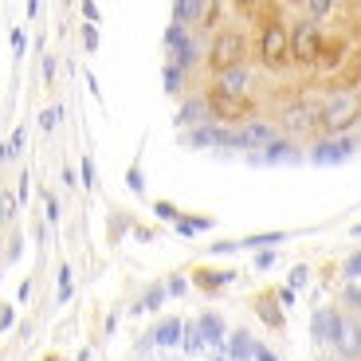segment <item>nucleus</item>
<instances>
[{
  "mask_svg": "<svg viewBox=\"0 0 361 361\" xmlns=\"http://www.w3.org/2000/svg\"><path fill=\"white\" fill-rule=\"evenodd\" d=\"M361 114V94L357 90H338V94H330L322 106V126L330 130V134H342L350 122H357Z\"/></svg>",
  "mask_w": 361,
  "mask_h": 361,
  "instance_id": "1",
  "label": "nucleus"
},
{
  "mask_svg": "<svg viewBox=\"0 0 361 361\" xmlns=\"http://www.w3.org/2000/svg\"><path fill=\"white\" fill-rule=\"evenodd\" d=\"M208 114H212V122H220V126H228V122H244L247 114H252V102L240 99V94H224V90H208Z\"/></svg>",
  "mask_w": 361,
  "mask_h": 361,
  "instance_id": "2",
  "label": "nucleus"
},
{
  "mask_svg": "<svg viewBox=\"0 0 361 361\" xmlns=\"http://www.w3.org/2000/svg\"><path fill=\"white\" fill-rule=\"evenodd\" d=\"M208 63H212V71H228V67H240L244 63V36L240 32H220L216 39H212V51H208Z\"/></svg>",
  "mask_w": 361,
  "mask_h": 361,
  "instance_id": "3",
  "label": "nucleus"
},
{
  "mask_svg": "<svg viewBox=\"0 0 361 361\" xmlns=\"http://www.w3.org/2000/svg\"><path fill=\"white\" fill-rule=\"evenodd\" d=\"M185 142L197 145V149H208V145H212V149H240V130L220 126V122H208V126H200V130H189Z\"/></svg>",
  "mask_w": 361,
  "mask_h": 361,
  "instance_id": "4",
  "label": "nucleus"
},
{
  "mask_svg": "<svg viewBox=\"0 0 361 361\" xmlns=\"http://www.w3.org/2000/svg\"><path fill=\"white\" fill-rule=\"evenodd\" d=\"M318 51H322V32H318V24L298 20V24L290 27V55H295L298 63H314Z\"/></svg>",
  "mask_w": 361,
  "mask_h": 361,
  "instance_id": "5",
  "label": "nucleus"
},
{
  "mask_svg": "<svg viewBox=\"0 0 361 361\" xmlns=\"http://www.w3.org/2000/svg\"><path fill=\"white\" fill-rule=\"evenodd\" d=\"M259 55L267 67H283L290 59V32L283 24H267L259 36Z\"/></svg>",
  "mask_w": 361,
  "mask_h": 361,
  "instance_id": "6",
  "label": "nucleus"
},
{
  "mask_svg": "<svg viewBox=\"0 0 361 361\" xmlns=\"http://www.w3.org/2000/svg\"><path fill=\"white\" fill-rule=\"evenodd\" d=\"M353 157V142L350 137H334V142H318L310 149V161L314 165H342Z\"/></svg>",
  "mask_w": 361,
  "mask_h": 361,
  "instance_id": "7",
  "label": "nucleus"
},
{
  "mask_svg": "<svg viewBox=\"0 0 361 361\" xmlns=\"http://www.w3.org/2000/svg\"><path fill=\"white\" fill-rule=\"evenodd\" d=\"M252 67L240 63V67H228V71L216 75V90H224V94H240V99H247V90H252Z\"/></svg>",
  "mask_w": 361,
  "mask_h": 361,
  "instance_id": "8",
  "label": "nucleus"
},
{
  "mask_svg": "<svg viewBox=\"0 0 361 361\" xmlns=\"http://www.w3.org/2000/svg\"><path fill=\"white\" fill-rule=\"evenodd\" d=\"M322 122V106L318 102H295V106L283 110V126L287 130H310Z\"/></svg>",
  "mask_w": 361,
  "mask_h": 361,
  "instance_id": "9",
  "label": "nucleus"
},
{
  "mask_svg": "<svg viewBox=\"0 0 361 361\" xmlns=\"http://www.w3.org/2000/svg\"><path fill=\"white\" fill-rule=\"evenodd\" d=\"M334 345H338V353H342V361H357L361 357V326L350 322V318H342V322H338V334H334Z\"/></svg>",
  "mask_w": 361,
  "mask_h": 361,
  "instance_id": "10",
  "label": "nucleus"
},
{
  "mask_svg": "<svg viewBox=\"0 0 361 361\" xmlns=\"http://www.w3.org/2000/svg\"><path fill=\"white\" fill-rule=\"evenodd\" d=\"M216 4H200V0H180V4H173V24H200V20H212L216 16Z\"/></svg>",
  "mask_w": 361,
  "mask_h": 361,
  "instance_id": "11",
  "label": "nucleus"
},
{
  "mask_svg": "<svg viewBox=\"0 0 361 361\" xmlns=\"http://www.w3.org/2000/svg\"><path fill=\"white\" fill-rule=\"evenodd\" d=\"M275 142V126L271 122H244L240 130V149H267Z\"/></svg>",
  "mask_w": 361,
  "mask_h": 361,
  "instance_id": "12",
  "label": "nucleus"
},
{
  "mask_svg": "<svg viewBox=\"0 0 361 361\" xmlns=\"http://www.w3.org/2000/svg\"><path fill=\"white\" fill-rule=\"evenodd\" d=\"M180 334H185V322H180V318H161V322L154 326V334L145 338V342L169 350V345H180Z\"/></svg>",
  "mask_w": 361,
  "mask_h": 361,
  "instance_id": "13",
  "label": "nucleus"
},
{
  "mask_svg": "<svg viewBox=\"0 0 361 361\" xmlns=\"http://www.w3.org/2000/svg\"><path fill=\"white\" fill-rule=\"evenodd\" d=\"M177 122H180V126H192V130L208 126V122H212V114H208V102H204V99H189L185 106H180Z\"/></svg>",
  "mask_w": 361,
  "mask_h": 361,
  "instance_id": "14",
  "label": "nucleus"
},
{
  "mask_svg": "<svg viewBox=\"0 0 361 361\" xmlns=\"http://www.w3.org/2000/svg\"><path fill=\"white\" fill-rule=\"evenodd\" d=\"M197 330H200V338H204V345H224V338H228V326L220 314H200Z\"/></svg>",
  "mask_w": 361,
  "mask_h": 361,
  "instance_id": "15",
  "label": "nucleus"
},
{
  "mask_svg": "<svg viewBox=\"0 0 361 361\" xmlns=\"http://www.w3.org/2000/svg\"><path fill=\"white\" fill-rule=\"evenodd\" d=\"M338 322H342V314H338V310H318L314 322H310V330H314V342H334Z\"/></svg>",
  "mask_w": 361,
  "mask_h": 361,
  "instance_id": "16",
  "label": "nucleus"
},
{
  "mask_svg": "<svg viewBox=\"0 0 361 361\" xmlns=\"http://www.w3.org/2000/svg\"><path fill=\"white\" fill-rule=\"evenodd\" d=\"M224 350H228V361H252L255 357V342H252V334H244V330H235V334L224 342Z\"/></svg>",
  "mask_w": 361,
  "mask_h": 361,
  "instance_id": "17",
  "label": "nucleus"
},
{
  "mask_svg": "<svg viewBox=\"0 0 361 361\" xmlns=\"http://www.w3.org/2000/svg\"><path fill=\"white\" fill-rule=\"evenodd\" d=\"M263 161L267 165H279V161H298V149L290 142H279V137H275V142L267 145V149H263Z\"/></svg>",
  "mask_w": 361,
  "mask_h": 361,
  "instance_id": "18",
  "label": "nucleus"
},
{
  "mask_svg": "<svg viewBox=\"0 0 361 361\" xmlns=\"http://www.w3.org/2000/svg\"><path fill=\"white\" fill-rule=\"evenodd\" d=\"M232 279H235L232 271H200V275H197V283H200V287H204V290L228 287V283H232Z\"/></svg>",
  "mask_w": 361,
  "mask_h": 361,
  "instance_id": "19",
  "label": "nucleus"
},
{
  "mask_svg": "<svg viewBox=\"0 0 361 361\" xmlns=\"http://www.w3.org/2000/svg\"><path fill=\"white\" fill-rule=\"evenodd\" d=\"M212 228V216H192V220H177V232L180 235H197V232H208Z\"/></svg>",
  "mask_w": 361,
  "mask_h": 361,
  "instance_id": "20",
  "label": "nucleus"
},
{
  "mask_svg": "<svg viewBox=\"0 0 361 361\" xmlns=\"http://www.w3.org/2000/svg\"><path fill=\"white\" fill-rule=\"evenodd\" d=\"M180 345H185L189 353H200V350H204V338H200L197 322H189V326H185V334H180Z\"/></svg>",
  "mask_w": 361,
  "mask_h": 361,
  "instance_id": "21",
  "label": "nucleus"
},
{
  "mask_svg": "<svg viewBox=\"0 0 361 361\" xmlns=\"http://www.w3.org/2000/svg\"><path fill=\"white\" fill-rule=\"evenodd\" d=\"M302 12H307L310 24H314V20H326V16H330V12H334V4H330V0H307V4H302Z\"/></svg>",
  "mask_w": 361,
  "mask_h": 361,
  "instance_id": "22",
  "label": "nucleus"
},
{
  "mask_svg": "<svg viewBox=\"0 0 361 361\" xmlns=\"http://www.w3.org/2000/svg\"><path fill=\"white\" fill-rule=\"evenodd\" d=\"M161 302H165V287H154V290H145V298L137 302L134 310H137V314H145V310H157Z\"/></svg>",
  "mask_w": 361,
  "mask_h": 361,
  "instance_id": "23",
  "label": "nucleus"
},
{
  "mask_svg": "<svg viewBox=\"0 0 361 361\" xmlns=\"http://www.w3.org/2000/svg\"><path fill=\"white\" fill-rule=\"evenodd\" d=\"M287 240V232H263V235H247L240 247H263V244H283Z\"/></svg>",
  "mask_w": 361,
  "mask_h": 361,
  "instance_id": "24",
  "label": "nucleus"
},
{
  "mask_svg": "<svg viewBox=\"0 0 361 361\" xmlns=\"http://www.w3.org/2000/svg\"><path fill=\"white\" fill-rule=\"evenodd\" d=\"M185 87V71H180V67H165V90H169V94H177V90Z\"/></svg>",
  "mask_w": 361,
  "mask_h": 361,
  "instance_id": "25",
  "label": "nucleus"
},
{
  "mask_svg": "<svg viewBox=\"0 0 361 361\" xmlns=\"http://www.w3.org/2000/svg\"><path fill=\"white\" fill-rule=\"evenodd\" d=\"M345 279H361V252H353L345 259Z\"/></svg>",
  "mask_w": 361,
  "mask_h": 361,
  "instance_id": "26",
  "label": "nucleus"
},
{
  "mask_svg": "<svg viewBox=\"0 0 361 361\" xmlns=\"http://www.w3.org/2000/svg\"><path fill=\"white\" fill-rule=\"evenodd\" d=\"M154 212H157V216H161V220H173V224H177V220H180V212H177V208L169 204V200H161V204H157Z\"/></svg>",
  "mask_w": 361,
  "mask_h": 361,
  "instance_id": "27",
  "label": "nucleus"
},
{
  "mask_svg": "<svg viewBox=\"0 0 361 361\" xmlns=\"http://www.w3.org/2000/svg\"><path fill=\"white\" fill-rule=\"evenodd\" d=\"M82 44H87V51H94V47H99V27H94V24L82 27Z\"/></svg>",
  "mask_w": 361,
  "mask_h": 361,
  "instance_id": "28",
  "label": "nucleus"
},
{
  "mask_svg": "<svg viewBox=\"0 0 361 361\" xmlns=\"http://www.w3.org/2000/svg\"><path fill=\"white\" fill-rule=\"evenodd\" d=\"M59 298H63V302H67V298H71V271H59Z\"/></svg>",
  "mask_w": 361,
  "mask_h": 361,
  "instance_id": "29",
  "label": "nucleus"
},
{
  "mask_svg": "<svg viewBox=\"0 0 361 361\" xmlns=\"http://www.w3.org/2000/svg\"><path fill=\"white\" fill-rule=\"evenodd\" d=\"M59 114H63V110H59V106L44 110V118H39V126H44V130H55V122H59Z\"/></svg>",
  "mask_w": 361,
  "mask_h": 361,
  "instance_id": "30",
  "label": "nucleus"
},
{
  "mask_svg": "<svg viewBox=\"0 0 361 361\" xmlns=\"http://www.w3.org/2000/svg\"><path fill=\"white\" fill-rule=\"evenodd\" d=\"M12 212H16V200H12V197H0V220H12Z\"/></svg>",
  "mask_w": 361,
  "mask_h": 361,
  "instance_id": "31",
  "label": "nucleus"
},
{
  "mask_svg": "<svg viewBox=\"0 0 361 361\" xmlns=\"http://www.w3.org/2000/svg\"><path fill=\"white\" fill-rule=\"evenodd\" d=\"M307 275H310L307 267H295V271H290V290H295V287H302V283H307Z\"/></svg>",
  "mask_w": 361,
  "mask_h": 361,
  "instance_id": "32",
  "label": "nucleus"
},
{
  "mask_svg": "<svg viewBox=\"0 0 361 361\" xmlns=\"http://www.w3.org/2000/svg\"><path fill=\"white\" fill-rule=\"evenodd\" d=\"M82 189H94V165L82 161Z\"/></svg>",
  "mask_w": 361,
  "mask_h": 361,
  "instance_id": "33",
  "label": "nucleus"
},
{
  "mask_svg": "<svg viewBox=\"0 0 361 361\" xmlns=\"http://www.w3.org/2000/svg\"><path fill=\"white\" fill-rule=\"evenodd\" d=\"M126 180H130V189H134V192H142V189H145V185H142V169H137V165L130 169V177H126Z\"/></svg>",
  "mask_w": 361,
  "mask_h": 361,
  "instance_id": "34",
  "label": "nucleus"
},
{
  "mask_svg": "<svg viewBox=\"0 0 361 361\" xmlns=\"http://www.w3.org/2000/svg\"><path fill=\"white\" fill-rule=\"evenodd\" d=\"M185 287H189V283H185V279H173V283H169V287H165V295H173V298H180V295H185Z\"/></svg>",
  "mask_w": 361,
  "mask_h": 361,
  "instance_id": "35",
  "label": "nucleus"
},
{
  "mask_svg": "<svg viewBox=\"0 0 361 361\" xmlns=\"http://www.w3.org/2000/svg\"><path fill=\"white\" fill-rule=\"evenodd\" d=\"M255 361H279V357H275V353H271L267 345H259V342H255Z\"/></svg>",
  "mask_w": 361,
  "mask_h": 361,
  "instance_id": "36",
  "label": "nucleus"
},
{
  "mask_svg": "<svg viewBox=\"0 0 361 361\" xmlns=\"http://www.w3.org/2000/svg\"><path fill=\"white\" fill-rule=\"evenodd\" d=\"M271 263H275V252H259V255H255V267H271Z\"/></svg>",
  "mask_w": 361,
  "mask_h": 361,
  "instance_id": "37",
  "label": "nucleus"
},
{
  "mask_svg": "<svg viewBox=\"0 0 361 361\" xmlns=\"http://www.w3.org/2000/svg\"><path fill=\"white\" fill-rule=\"evenodd\" d=\"M212 252H216V255H232V252H240V244H228V240H224V244H216Z\"/></svg>",
  "mask_w": 361,
  "mask_h": 361,
  "instance_id": "38",
  "label": "nucleus"
},
{
  "mask_svg": "<svg viewBox=\"0 0 361 361\" xmlns=\"http://www.w3.org/2000/svg\"><path fill=\"white\" fill-rule=\"evenodd\" d=\"M12 318H16V314H12V310H8V307L0 310V330H8V326H12Z\"/></svg>",
  "mask_w": 361,
  "mask_h": 361,
  "instance_id": "39",
  "label": "nucleus"
},
{
  "mask_svg": "<svg viewBox=\"0 0 361 361\" xmlns=\"http://www.w3.org/2000/svg\"><path fill=\"white\" fill-rule=\"evenodd\" d=\"M82 16H87L90 24H94V20H99V8H94V4H82Z\"/></svg>",
  "mask_w": 361,
  "mask_h": 361,
  "instance_id": "40",
  "label": "nucleus"
},
{
  "mask_svg": "<svg viewBox=\"0 0 361 361\" xmlns=\"http://www.w3.org/2000/svg\"><path fill=\"white\" fill-rule=\"evenodd\" d=\"M47 220H59V204H55L51 197H47Z\"/></svg>",
  "mask_w": 361,
  "mask_h": 361,
  "instance_id": "41",
  "label": "nucleus"
},
{
  "mask_svg": "<svg viewBox=\"0 0 361 361\" xmlns=\"http://www.w3.org/2000/svg\"><path fill=\"white\" fill-rule=\"evenodd\" d=\"M345 298H350V302H361V290H357V287H350V290H345Z\"/></svg>",
  "mask_w": 361,
  "mask_h": 361,
  "instance_id": "42",
  "label": "nucleus"
},
{
  "mask_svg": "<svg viewBox=\"0 0 361 361\" xmlns=\"http://www.w3.org/2000/svg\"><path fill=\"white\" fill-rule=\"evenodd\" d=\"M353 235H361V224H357V228H353Z\"/></svg>",
  "mask_w": 361,
  "mask_h": 361,
  "instance_id": "43",
  "label": "nucleus"
},
{
  "mask_svg": "<svg viewBox=\"0 0 361 361\" xmlns=\"http://www.w3.org/2000/svg\"><path fill=\"white\" fill-rule=\"evenodd\" d=\"M334 361H342V357H334Z\"/></svg>",
  "mask_w": 361,
  "mask_h": 361,
  "instance_id": "44",
  "label": "nucleus"
}]
</instances>
